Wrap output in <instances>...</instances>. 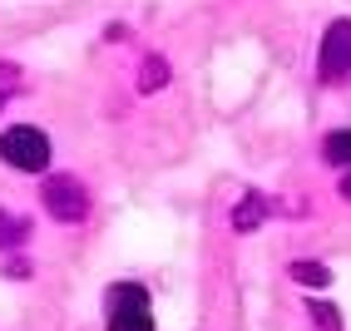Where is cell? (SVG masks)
Listing matches in <instances>:
<instances>
[{
  "instance_id": "6da1fadb",
  "label": "cell",
  "mask_w": 351,
  "mask_h": 331,
  "mask_svg": "<svg viewBox=\"0 0 351 331\" xmlns=\"http://www.w3.org/2000/svg\"><path fill=\"white\" fill-rule=\"evenodd\" d=\"M104 326L109 331H154V306L138 282H114L104 292Z\"/></svg>"
},
{
  "instance_id": "7a4b0ae2",
  "label": "cell",
  "mask_w": 351,
  "mask_h": 331,
  "mask_svg": "<svg viewBox=\"0 0 351 331\" xmlns=\"http://www.w3.org/2000/svg\"><path fill=\"white\" fill-rule=\"evenodd\" d=\"M0 158L20 173H45L50 169V134L35 124H15L0 134Z\"/></svg>"
},
{
  "instance_id": "3957f363",
  "label": "cell",
  "mask_w": 351,
  "mask_h": 331,
  "mask_svg": "<svg viewBox=\"0 0 351 331\" xmlns=\"http://www.w3.org/2000/svg\"><path fill=\"white\" fill-rule=\"evenodd\" d=\"M317 75L322 84H351V20H332L317 50Z\"/></svg>"
},
{
  "instance_id": "277c9868",
  "label": "cell",
  "mask_w": 351,
  "mask_h": 331,
  "mask_svg": "<svg viewBox=\"0 0 351 331\" xmlns=\"http://www.w3.org/2000/svg\"><path fill=\"white\" fill-rule=\"evenodd\" d=\"M45 208H50V218H60V223H84L89 218V188L80 178L60 173V178L45 183Z\"/></svg>"
},
{
  "instance_id": "5b68a950",
  "label": "cell",
  "mask_w": 351,
  "mask_h": 331,
  "mask_svg": "<svg viewBox=\"0 0 351 331\" xmlns=\"http://www.w3.org/2000/svg\"><path fill=\"white\" fill-rule=\"evenodd\" d=\"M263 218H267V203L257 198V193H247V198L238 203V212H232V228H238V232H252Z\"/></svg>"
},
{
  "instance_id": "8992f818",
  "label": "cell",
  "mask_w": 351,
  "mask_h": 331,
  "mask_svg": "<svg viewBox=\"0 0 351 331\" xmlns=\"http://www.w3.org/2000/svg\"><path fill=\"white\" fill-rule=\"evenodd\" d=\"M25 238H30V223H25V218H15V212H5V208H0V252H5V247H20Z\"/></svg>"
},
{
  "instance_id": "52a82bcc",
  "label": "cell",
  "mask_w": 351,
  "mask_h": 331,
  "mask_svg": "<svg viewBox=\"0 0 351 331\" xmlns=\"http://www.w3.org/2000/svg\"><path fill=\"white\" fill-rule=\"evenodd\" d=\"M322 154H326V163H351V129H337V134H326Z\"/></svg>"
},
{
  "instance_id": "ba28073f",
  "label": "cell",
  "mask_w": 351,
  "mask_h": 331,
  "mask_svg": "<svg viewBox=\"0 0 351 331\" xmlns=\"http://www.w3.org/2000/svg\"><path fill=\"white\" fill-rule=\"evenodd\" d=\"M163 84H169V64H163V55H149L144 75H138V89H163Z\"/></svg>"
},
{
  "instance_id": "9c48e42d",
  "label": "cell",
  "mask_w": 351,
  "mask_h": 331,
  "mask_svg": "<svg viewBox=\"0 0 351 331\" xmlns=\"http://www.w3.org/2000/svg\"><path fill=\"white\" fill-rule=\"evenodd\" d=\"M15 89H20V64L0 60V109H5V104L15 99Z\"/></svg>"
},
{
  "instance_id": "30bf717a",
  "label": "cell",
  "mask_w": 351,
  "mask_h": 331,
  "mask_svg": "<svg viewBox=\"0 0 351 331\" xmlns=\"http://www.w3.org/2000/svg\"><path fill=\"white\" fill-rule=\"evenodd\" d=\"M292 277L307 282V287H326V282H332V272H326L322 262H292Z\"/></svg>"
},
{
  "instance_id": "8fae6325",
  "label": "cell",
  "mask_w": 351,
  "mask_h": 331,
  "mask_svg": "<svg viewBox=\"0 0 351 331\" xmlns=\"http://www.w3.org/2000/svg\"><path fill=\"white\" fill-rule=\"evenodd\" d=\"M307 306H312V321H317L322 331H341V312H337L332 302H307Z\"/></svg>"
},
{
  "instance_id": "7c38bea8",
  "label": "cell",
  "mask_w": 351,
  "mask_h": 331,
  "mask_svg": "<svg viewBox=\"0 0 351 331\" xmlns=\"http://www.w3.org/2000/svg\"><path fill=\"white\" fill-rule=\"evenodd\" d=\"M341 193H346V198H351V178H346V183H341Z\"/></svg>"
}]
</instances>
